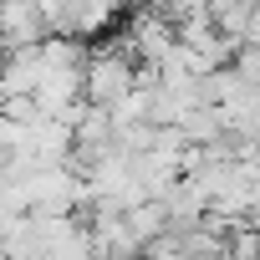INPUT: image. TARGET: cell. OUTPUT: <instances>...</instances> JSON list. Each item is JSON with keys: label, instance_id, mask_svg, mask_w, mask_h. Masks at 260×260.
Returning <instances> with one entry per match:
<instances>
[{"label": "cell", "instance_id": "cell-1", "mask_svg": "<svg viewBox=\"0 0 260 260\" xmlns=\"http://www.w3.org/2000/svg\"><path fill=\"white\" fill-rule=\"evenodd\" d=\"M82 92L92 97L87 107H112V102H122L127 92H133V56L127 51H102L92 67H82Z\"/></svg>", "mask_w": 260, "mask_h": 260}]
</instances>
